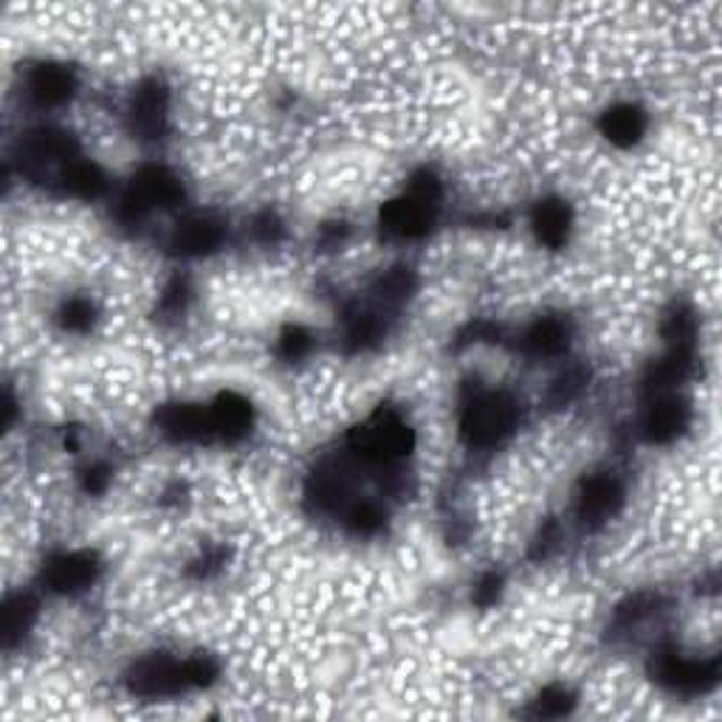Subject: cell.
Here are the masks:
<instances>
[{
	"label": "cell",
	"instance_id": "6da1fadb",
	"mask_svg": "<svg viewBox=\"0 0 722 722\" xmlns=\"http://www.w3.org/2000/svg\"><path fill=\"white\" fill-rule=\"evenodd\" d=\"M347 446L365 464H393L413 452L415 432L395 413L379 409L370 421L353 429Z\"/></svg>",
	"mask_w": 722,
	"mask_h": 722
},
{
	"label": "cell",
	"instance_id": "7a4b0ae2",
	"mask_svg": "<svg viewBox=\"0 0 722 722\" xmlns=\"http://www.w3.org/2000/svg\"><path fill=\"white\" fill-rule=\"evenodd\" d=\"M517 427V404L508 393H480L466 404L460 435L469 446H497Z\"/></svg>",
	"mask_w": 722,
	"mask_h": 722
},
{
	"label": "cell",
	"instance_id": "3957f363",
	"mask_svg": "<svg viewBox=\"0 0 722 722\" xmlns=\"http://www.w3.org/2000/svg\"><path fill=\"white\" fill-rule=\"evenodd\" d=\"M183 195L181 181L164 167H141L130 181V190L122 198V218L139 220L144 218L153 206H173Z\"/></svg>",
	"mask_w": 722,
	"mask_h": 722
},
{
	"label": "cell",
	"instance_id": "277c9868",
	"mask_svg": "<svg viewBox=\"0 0 722 722\" xmlns=\"http://www.w3.org/2000/svg\"><path fill=\"white\" fill-rule=\"evenodd\" d=\"M127 686L134 695L141 697H169L192 688V681L190 672H187V660L178 663L167 655H150L130 669Z\"/></svg>",
	"mask_w": 722,
	"mask_h": 722
},
{
	"label": "cell",
	"instance_id": "5b68a950",
	"mask_svg": "<svg viewBox=\"0 0 722 722\" xmlns=\"http://www.w3.org/2000/svg\"><path fill=\"white\" fill-rule=\"evenodd\" d=\"M653 674L658 683L677 692V695H706L720 681L717 660H686L674 653H663L655 660Z\"/></svg>",
	"mask_w": 722,
	"mask_h": 722
},
{
	"label": "cell",
	"instance_id": "8992f818",
	"mask_svg": "<svg viewBox=\"0 0 722 722\" xmlns=\"http://www.w3.org/2000/svg\"><path fill=\"white\" fill-rule=\"evenodd\" d=\"M438 204L435 201H427V198H418L413 192H407L404 198H395L390 204L381 206V229H384L390 238L401 240H415L429 235L432 224H435Z\"/></svg>",
	"mask_w": 722,
	"mask_h": 722
},
{
	"label": "cell",
	"instance_id": "52a82bcc",
	"mask_svg": "<svg viewBox=\"0 0 722 722\" xmlns=\"http://www.w3.org/2000/svg\"><path fill=\"white\" fill-rule=\"evenodd\" d=\"M99 575L97 556L88 550H74V554H60L49 559L42 568V584L54 593H79L91 587Z\"/></svg>",
	"mask_w": 722,
	"mask_h": 722
},
{
	"label": "cell",
	"instance_id": "ba28073f",
	"mask_svg": "<svg viewBox=\"0 0 722 722\" xmlns=\"http://www.w3.org/2000/svg\"><path fill=\"white\" fill-rule=\"evenodd\" d=\"M167 88L159 79L141 83L130 102L134 134H139L141 139H159L167 130Z\"/></svg>",
	"mask_w": 722,
	"mask_h": 722
},
{
	"label": "cell",
	"instance_id": "9c48e42d",
	"mask_svg": "<svg viewBox=\"0 0 722 722\" xmlns=\"http://www.w3.org/2000/svg\"><path fill=\"white\" fill-rule=\"evenodd\" d=\"M159 429L169 441L178 443H204L215 441V429H212V415L204 413L201 407H192V404H169L159 413Z\"/></svg>",
	"mask_w": 722,
	"mask_h": 722
},
{
	"label": "cell",
	"instance_id": "30bf717a",
	"mask_svg": "<svg viewBox=\"0 0 722 722\" xmlns=\"http://www.w3.org/2000/svg\"><path fill=\"white\" fill-rule=\"evenodd\" d=\"M77 150V139L65 134V130H54V127L31 130V134L21 141L23 162L31 164V167H42V164L51 162H74Z\"/></svg>",
	"mask_w": 722,
	"mask_h": 722
},
{
	"label": "cell",
	"instance_id": "8fae6325",
	"mask_svg": "<svg viewBox=\"0 0 722 722\" xmlns=\"http://www.w3.org/2000/svg\"><path fill=\"white\" fill-rule=\"evenodd\" d=\"M624 503V485L612 474H596L582 485L579 494V517L584 522H604Z\"/></svg>",
	"mask_w": 722,
	"mask_h": 722
},
{
	"label": "cell",
	"instance_id": "7c38bea8",
	"mask_svg": "<svg viewBox=\"0 0 722 722\" xmlns=\"http://www.w3.org/2000/svg\"><path fill=\"white\" fill-rule=\"evenodd\" d=\"M688 427V407L677 398L653 401V407L644 415V438L649 443H672L686 432Z\"/></svg>",
	"mask_w": 722,
	"mask_h": 722
},
{
	"label": "cell",
	"instance_id": "4fadbf2b",
	"mask_svg": "<svg viewBox=\"0 0 722 722\" xmlns=\"http://www.w3.org/2000/svg\"><path fill=\"white\" fill-rule=\"evenodd\" d=\"M212 429L220 441H240L252 427V407L238 393H220L210 409Z\"/></svg>",
	"mask_w": 722,
	"mask_h": 722
},
{
	"label": "cell",
	"instance_id": "5bb4252c",
	"mask_svg": "<svg viewBox=\"0 0 722 722\" xmlns=\"http://www.w3.org/2000/svg\"><path fill=\"white\" fill-rule=\"evenodd\" d=\"M224 240V229L218 220L195 215L178 224L176 235H173V249L187 257H201V254H212Z\"/></svg>",
	"mask_w": 722,
	"mask_h": 722
},
{
	"label": "cell",
	"instance_id": "9a60e30c",
	"mask_svg": "<svg viewBox=\"0 0 722 722\" xmlns=\"http://www.w3.org/2000/svg\"><path fill=\"white\" fill-rule=\"evenodd\" d=\"M74 88H77V79L71 74L65 65H40V68L31 74L28 79V93L35 99L37 105L51 107V105H63L74 97Z\"/></svg>",
	"mask_w": 722,
	"mask_h": 722
},
{
	"label": "cell",
	"instance_id": "2e32d148",
	"mask_svg": "<svg viewBox=\"0 0 722 722\" xmlns=\"http://www.w3.org/2000/svg\"><path fill=\"white\" fill-rule=\"evenodd\" d=\"M601 134L618 144V148H632L638 144L641 136L646 134V113L635 105H616L604 113L601 122Z\"/></svg>",
	"mask_w": 722,
	"mask_h": 722
},
{
	"label": "cell",
	"instance_id": "e0dca14e",
	"mask_svg": "<svg viewBox=\"0 0 722 722\" xmlns=\"http://www.w3.org/2000/svg\"><path fill=\"white\" fill-rule=\"evenodd\" d=\"M533 232L540 238V243L550 245V249H559L570 235V210L565 201L559 198H545L536 204L531 215Z\"/></svg>",
	"mask_w": 722,
	"mask_h": 722
},
{
	"label": "cell",
	"instance_id": "ac0fdd59",
	"mask_svg": "<svg viewBox=\"0 0 722 722\" xmlns=\"http://www.w3.org/2000/svg\"><path fill=\"white\" fill-rule=\"evenodd\" d=\"M570 325L559 316H545L533 322L525 333V351L533 356H559L568 351Z\"/></svg>",
	"mask_w": 722,
	"mask_h": 722
},
{
	"label": "cell",
	"instance_id": "d6986e66",
	"mask_svg": "<svg viewBox=\"0 0 722 722\" xmlns=\"http://www.w3.org/2000/svg\"><path fill=\"white\" fill-rule=\"evenodd\" d=\"M692 365H695V347H672L667 358H660L658 365L649 367L644 381L646 390L649 393H663V390L686 379L688 372H692Z\"/></svg>",
	"mask_w": 722,
	"mask_h": 722
},
{
	"label": "cell",
	"instance_id": "ffe728a7",
	"mask_svg": "<svg viewBox=\"0 0 722 722\" xmlns=\"http://www.w3.org/2000/svg\"><path fill=\"white\" fill-rule=\"evenodd\" d=\"M347 494H351V483H347V474L342 469H319L308 480V499L319 511L342 508L347 503Z\"/></svg>",
	"mask_w": 722,
	"mask_h": 722
},
{
	"label": "cell",
	"instance_id": "44dd1931",
	"mask_svg": "<svg viewBox=\"0 0 722 722\" xmlns=\"http://www.w3.org/2000/svg\"><path fill=\"white\" fill-rule=\"evenodd\" d=\"M63 190L68 192V195L74 198H85V201H91V198H99L102 192H105L107 181H105V173L97 167V164L91 162H79V159H74V162L65 164L63 169Z\"/></svg>",
	"mask_w": 722,
	"mask_h": 722
},
{
	"label": "cell",
	"instance_id": "7402d4cb",
	"mask_svg": "<svg viewBox=\"0 0 722 722\" xmlns=\"http://www.w3.org/2000/svg\"><path fill=\"white\" fill-rule=\"evenodd\" d=\"M37 616V604L31 596H12L3 607V644L12 646L28 632Z\"/></svg>",
	"mask_w": 722,
	"mask_h": 722
},
{
	"label": "cell",
	"instance_id": "603a6c76",
	"mask_svg": "<svg viewBox=\"0 0 722 722\" xmlns=\"http://www.w3.org/2000/svg\"><path fill=\"white\" fill-rule=\"evenodd\" d=\"M384 333L381 322L376 319V314H356L347 322V333H344V344L347 351H367L370 344H376Z\"/></svg>",
	"mask_w": 722,
	"mask_h": 722
},
{
	"label": "cell",
	"instance_id": "cb8c5ba5",
	"mask_svg": "<svg viewBox=\"0 0 722 722\" xmlns=\"http://www.w3.org/2000/svg\"><path fill=\"white\" fill-rule=\"evenodd\" d=\"M344 522L358 536H372V533H379L384 528V511L376 503H356L347 508Z\"/></svg>",
	"mask_w": 722,
	"mask_h": 722
},
{
	"label": "cell",
	"instance_id": "d4e9b609",
	"mask_svg": "<svg viewBox=\"0 0 722 722\" xmlns=\"http://www.w3.org/2000/svg\"><path fill=\"white\" fill-rule=\"evenodd\" d=\"M575 706L573 695H570L568 688L561 686H550L545 688L540 697H536V702H533V717H545V720H556V717H565L570 714V709Z\"/></svg>",
	"mask_w": 722,
	"mask_h": 722
},
{
	"label": "cell",
	"instance_id": "484cf974",
	"mask_svg": "<svg viewBox=\"0 0 722 722\" xmlns=\"http://www.w3.org/2000/svg\"><path fill=\"white\" fill-rule=\"evenodd\" d=\"M376 291H379L381 300L387 302H398L407 300L415 291V274L409 268H393L387 271L379 282H376Z\"/></svg>",
	"mask_w": 722,
	"mask_h": 722
},
{
	"label": "cell",
	"instance_id": "4316f807",
	"mask_svg": "<svg viewBox=\"0 0 722 722\" xmlns=\"http://www.w3.org/2000/svg\"><path fill=\"white\" fill-rule=\"evenodd\" d=\"M584 381H587V376H584L582 367H573V370H568L565 376H559V379L554 381L550 393H547V401H550L554 407H565V404H570L575 395L582 393Z\"/></svg>",
	"mask_w": 722,
	"mask_h": 722
},
{
	"label": "cell",
	"instance_id": "83f0119b",
	"mask_svg": "<svg viewBox=\"0 0 722 722\" xmlns=\"http://www.w3.org/2000/svg\"><path fill=\"white\" fill-rule=\"evenodd\" d=\"M93 322V308L88 300H68L60 311V325L65 330H74V333H83V330L91 328Z\"/></svg>",
	"mask_w": 722,
	"mask_h": 722
},
{
	"label": "cell",
	"instance_id": "f1b7e54d",
	"mask_svg": "<svg viewBox=\"0 0 722 722\" xmlns=\"http://www.w3.org/2000/svg\"><path fill=\"white\" fill-rule=\"evenodd\" d=\"M308 351H311V333H308V330L300 328V325H294V328H288L286 333H282V339H280L282 356L291 358V362H296V358H302Z\"/></svg>",
	"mask_w": 722,
	"mask_h": 722
},
{
	"label": "cell",
	"instance_id": "f546056e",
	"mask_svg": "<svg viewBox=\"0 0 722 722\" xmlns=\"http://www.w3.org/2000/svg\"><path fill=\"white\" fill-rule=\"evenodd\" d=\"M187 672H190L192 686H212L220 669L210 655H195V658L187 660Z\"/></svg>",
	"mask_w": 722,
	"mask_h": 722
},
{
	"label": "cell",
	"instance_id": "4dcf8cb0",
	"mask_svg": "<svg viewBox=\"0 0 722 722\" xmlns=\"http://www.w3.org/2000/svg\"><path fill=\"white\" fill-rule=\"evenodd\" d=\"M655 604H658V598H655V596H635V598H632V601H626L624 607L618 610L616 621L621 626L635 624V621H641V618L649 616V612H653Z\"/></svg>",
	"mask_w": 722,
	"mask_h": 722
},
{
	"label": "cell",
	"instance_id": "1f68e13d",
	"mask_svg": "<svg viewBox=\"0 0 722 722\" xmlns=\"http://www.w3.org/2000/svg\"><path fill=\"white\" fill-rule=\"evenodd\" d=\"M254 235H257L263 243H274V240H280L282 235V226L280 220L274 218L271 212H266V215H259L257 220H254Z\"/></svg>",
	"mask_w": 722,
	"mask_h": 722
},
{
	"label": "cell",
	"instance_id": "d6a6232c",
	"mask_svg": "<svg viewBox=\"0 0 722 722\" xmlns=\"http://www.w3.org/2000/svg\"><path fill=\"white\" fill-rule=\"evenodd\" d=\"M107 480H111V474H107L105 466H91V469L83 471V489L88 494H102L107 489Z\"/></svg>",
	"mask_w": 722,
	"mask_h": 722
},
{
	"label": "cell",
	"instance_id": "836d02e7",
	"mask_svg": "<svg viewBox=\"0 0 722 722\" xmlns=\"http://www.w3.org/2000/svg\"><path fill=\"white\" fill-rule=\"evenodd\" d=\"M499 596V575H485L483 582L478 584V590H474V601L480 604V607H489V604L497 601Z\"/></svg>",
	"mask_w": 722,
	"mask_h": 722
},
{
	"label": "cell",
	"instance_id": "e575fe53",
	"mask_svg": "<svg viewBox=\"0 0 722 722\" xmlns=\"http://www.w3.org/2000/svg\"><path fill=\"white\" fill-rule=\"evenodd\" d=\"M554 542H556V525L554 522H547L545 528H542V533H540V542H536V556H545L547 550H550V547H554Z\"/></svg>",
	"mask_w": 722,
	"mask_h": 722
}]
</instances>
